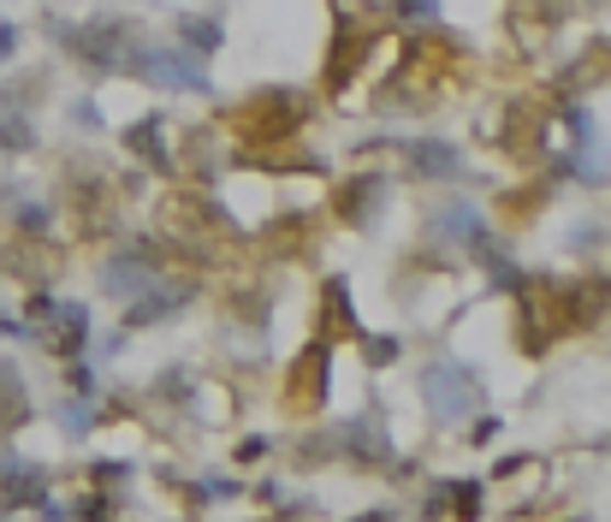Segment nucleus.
<instances>
[{"label": "nucleus", "instance_id": "obj_18", "mask_svg": "<svg viewBox=\"0 0 611 522\" xmlns=\"http://www.w3.org/2000/svg\"><path fill=\"white\" fill-rule=\"evenodd\" d=\"M303 243H315V214H303V208H285V214H273V220L261 226L256 250H261V256H297Z\"/></svg>", "mask_w": 611, "mask_h": 522}, {"label": "nucleus", "instance_id": "obj_11", "mask_svg": "<svg viewBox=\"0 0 611 522\" xmlns=\"http://www.w3.org/2000/svg\"><path fill=\"white\" fill-rule=\"evenodd\" d=\"M421 404H428V416L440 428L463 422V416L475 410V381L469 368H457V362H428L421 368Z\"/></svg>", "mask_w": 611, "mask_h": 522}, {"label": "nucleus", "instance_id": "obj_26", "mask_svg": "<svg viewBox=\"0 0 611 522\" xmlns=\"http://www.w3.org/2000/svg\"><path fill=\"white\" fill-rule=\"evenodd\" d=\"M570 303H576V332L593 327L611 309V280H570Z\"/></svg>", "mask_w": 611, "mask_h": 522}, {"label": "nucleus", "instance_id": "obj_17", "mask_svg": "<svg viewBox=\"0 0 611 522\" xmlns=\"http://www.w3.org/2000/svg\"><path fill=\"white\" fill-rule=\"evenodd\" d=\"M339 457L344 463H362V469H374V463L392 457V440L381 428V416H357V422L339 428Z\"/></svg>", "mask_w": 611, "mask_h": 522}, {"label": "nucleus", "instance_id": "obj_19", "mask_svg": "<svg viewBox=\"0 0 611 522\" xmlns=\"http://www.w3.org/2000/svg\"><path fill=\"white\" fill-rule=\"evenodd\" d=\"M31 386H24V368L12 356H0V440H12L24 422H31Z\"/></svg>", "mask_w": 611, "mask_h": 522}, {"label": "nucleus", "instance_id": "obj_36", "mask_svg": "<svg viewBox=\"0 0 611 522\" xmlns=\"http://www.w3.org/2000/svg\"><path fill=\"white\" fill-rule=\"evenodd\" d=\"M19 48H24V31H19L12 19H0V66L19 60Z\"/></svg>", "mask_w": 611, "mask_h": 522}, {"label": "nucleus", "instance_id": "obj_14", "mask_svg": "<svg viewBox=\"0 0 611 522\" xmlns=\"http://www.w3.org/2000/svg\"><path fill=\"white\" fill-rule=\"evenodd\" d=\"M315 339H327V344L362 339V315L351 303V280H344V273L321 280V292H315Z\"/></svg>", "mask_w": 611, "mask_h": 522}, {"label": "nucleus", "instance_id": "obj_15", "mask_svg": "<svg viewBox=\"0 0 611 522\" xmlns=\"http://www.w3.org/2000/svg\"><path fill=\"white\" fill-rule=\"evenodd\" d=\"M398 161L410 179H428V184H445L463 172V149L457 143H440V137H416V143H398Z\"/></svg>", "mask_w": 611, "mask_h": 522}, {"label": "nucleus", "instance_id": "obj_37", "mask_svg": "<svg viewBox=\"0 0 611 522\" xmlns=\"http://www.w3.org/2000/svg\"><path fill=\"white\" fill-rule=\"evenodd\" d=\"M71 125H83V130H101V113H95V101H78V107H71Z\"/></svg>", "mask_w": 611, "mask_h": 522}, {"label": "nucleus", "instance_id": "obj_29", "mask_svg": "<svg viewBox=\"0 0 611 522\" xmlns=\"http://www.w3.org/2000/svg\"><path fill=\"white\" fill-rule=\"evenodd\" d=\"M149 398L155 404H172V410H191L196 386H191V374H184V368H161V374H155V386H149Z\"/></svg>", "mask_w": 611, "mask_h": 522}, {"label": "nucleus", "instance_id": "obj_38", "mask_svg": "<svg viewBox=\"0 0 611 522\" xmlns=\"http://www.w3.org/2000/svg\"><path fill=\"white\" fill-rule=\"evenodd\" d=\"M493 433H499V422H493V416H482V422H475V433H469V440H475V445H487Z\"/></svg>", "mask_w": 611, "mask_h": 522}, {"label": "nucleus", "instance_id": "obj_7", "mask_svg": "<svg viewBox=\"0 0 611 522\" xmlns=\"http://www.w3.org/2000/svg\"><path fill=\"white\" fill-rule=\"evenodd\" d=\"M125 78L149 83L161 95H208L214 90L208 60H196L184 42H137V54L125 60Z\"/></svg>", "mask_w": 611, "mask_h": 522}, {"label": "nucleus", "instance_id": "obj_21", "mask_svg": "<svg viewBox=\"0 0 611 522\" xmlns=\"http://www.w3.org/2000/svg\"><path fill=\"white\" fill-rule=\"evenodd\" d=\"M600 78H611V42L581 48V60H570V66L558 71V95H581V90H593Z\"/></svg>", "mask_w": 611, "mask_h": 522}, {"label": "nucleus", "instance_id": "obj_3", "mask_svg": "<svg viewBox=\"0 0 611 522\" xmlns=\"http://www.w3.org/2000/svg\"><path fill=\"white\" fill-rule=\"evenodd\" d=\"M517 339L529 356H541L546 344H558L564 332H576V303H570V280H529L517 285Z\"/></svg>", "mask_w": 611, "mask_h": 522}, {"label": "nucleus", "instance_id": "obj_34", "mask_svg": "<svg viewBox=\"0 0 611 522\" xmlns=\"http://www.w3.org/2000/svg\"><path fill=\"white\" fill-rule=\"evenodd\" d=\"M392 12H398L404 24H433L440 19V0H386Z\"/></svg>", "mask_w": 611, "mask_h": 522}, {"label": "nucleus", "instance_id": "obj_23", "mask_svg": "<svg viewBox=\"0 0 611 522\" xmlns=\"http://www.w3.org/2000/svg\"><path fill=\"white\" fill-rule=\"evenodd\" d=\"M54 422H60L66 440H83V433H95L108 416H101V398H83V392H66L60 404H54Z\"/></svg>", "mask_w": 611, "mask_h": 522}, {"label": "nucleus", "instance_id": "obj_33", "mask_svg": "<svg viewBox=\"0 0 611 522\" xmlns=\"http://www.w3.org/2000/svg\"><path fill=\"white\" fill-rule=\"evenodd\" d=\"M54 309H60V297H54L48 285H31V292H24V327H31V332H36L42 321H48Z\"/></svg>", "mask_w": 611, "mask_h": 522}, {"label": "nucleus", "instance_id": "obj_12", "mask_svg": "<svg viewBox=\"0 0 611 522\" xmlns=\"http://www.w3.org/2000/svg\"><path fill=\"white\" fill-rule=\"evenodd\" d=\"M125 155L155 179H179V137H172V120L161 107L143 113L137 125H125Z\"/></svg>", "mask_w": 611, "mask_h": 522}, {"label": "nucleus", "instance_id": "obj_6", "mask_svg": "<svg viewBox=\"0 0 611 522\" xmlns=\"http://www.w3.org/2000/svg\"><path fill=\"white\" fill-rule=\"evenodd\" d=\"M167 268H179L167 250V238L161 231H143V238H120L108 256H101V297H113V303H131L143 292V285H155Z\"/></svg>", "mask_w": 611, "mask_h": 522}, {"label": "nucleus", "instance_id": "obj_5", "mask_svg": "<svg viewBox=\"0 0 611 522\" xmlns=\"http://www.w3.org/2000/svg\"><path fill=\"white\" fill-rule=\"evenodd\" d=\"M54 36L66 42V54L78 66L90 71H125V60L137 54V19H125V12H95V19L83 24H48Z\"/></svg>", "mask_w": 611, "mask_h": 522}, {"label": "nucleus", "instance_id": "obj_16", "mask_svg": "<svg viewBox=\"0 0 611 522\" xmlns=\"http://www.w3.org/2000/svg\"><path fill=\"white\" fill-rule=\"evenodd\" d=\"M48 469H42V463H19L12 457L7 469H0V511H36L42 499H48Z\"/></svg>", "mask_w": 611, "mask_h": 522}, {"label": "nucleus", "instance_id": "obj_30", "mask_svg": "<svg viewBox=\"0 0 611 522\" xmlns=\"http://www.w3.org/2000/svg\"><path fill=\"white\" fill-rule=\"evenodd\" d=\"M83 475H90V487H101V492H125V487H131V475H137V469H131L125 457H95Z\"/></svg>", "mask_w": 611, "mask_h": 522}, {"label": "nucleus", "instance_id": "obj_35", "mask_svg": "<svg viewBox=\"0 0 611 522\" xmlns=\"http://www.w3.org/2000/svg\"><path fill=\"white\" fill-rule=\"evenodd\" d=\"M238 463H261V457H273V433H244L238 440V452H231Z\"/></svg>", "mask_w": 611, "mask_h": 522}, {"label": "nucleus", "instance_id": "obj_2", "mask_svg": "<svg viewBox=\"0 0 611 522\" xmlns=\"http://www.w3.org/2000/svg\"><path fill=\"white\" fill-rule=\"evenodd\" d=\"M309 120H315L309 90H256L250 101H238V113H231L238 149H285Z\"/></svg>", "mask_w": 611, "mask_h": 522}, {"label": "nucleus", "instance_id": "obj_1", "mask_svg": "<svg viewBox=\"0 0 611 522\" xmlns=\"http://www.w3.org/2000/svg\"><path fill=\"white\" fill-rule=\"evenodd\" d=\"M161 238L179 268H214L220 261L226 243H238V231H231L226 208L214 202L208 191H196V184H179V191H167L161 202Z\"/></svg>", "mask_w": 611, "mask_h": 522}, {"label": "nucleus", "instance_id": "obj_13", "mask_svg": "<svg viewBox=\"0 0 611 522\" xmlns=\"http://www.w3.org/2000/svg\"><path fill=\"white\" fill-rule=\"evenodd\" d=\"M90 339H95V332H90V303H71V297H60V309L36 327V344H42V351H54L60 362L90 356Z\"/></svg>", "mask_w": 611, "mask_h": 522}, {"label": "nucleus", "instance_id": "obj_20", "mask_svg": "<svg viewBox=\"0 0 611 522\" xmlns=\"http://www.w3.org/2000/svg\"><path fill=\"white\" fill-rule=\"evenodd\" d=\"M541 125H546V113L534 107V101H505L499 149L505 155H534V149H541Z\"/></svg>", "mask_w": 611, "mask_h": 522}, {"label": "nucleus", "instance_id": "obj_31", "mask_svg": "<svg viewBox=\"0 0 611 522\" xmlns=\"http://www.w3.org/2000/svg\"><path fill=\"white\" fill-rule=\"evenodd\" d=\"M120 511H125V499H113V492H101V487H90V492L71 499V517H90V522H108V517H120Z\"/></svg>", "mask_w": 611, "mask_h": 522}, {"label": "nucleus", "instance_id": "obj_27", "mask_svg": "<svg viewBox=\"0 0 611 522\" xmlns=\"http://www.w3.org/2000/svg\"><path fill=\"white\" fill-rule=\"evenodd\" d=\"M31 149H42L31 113H0V155H7V161H19V155H31Z\"/></svg>", "mask_w": 611, "mask_h": 522}, {"label": "nucleus", "instance_id": "obj_9", "mask_svg": "<svg viewBox=\"0 0 611 522\" xmlns=\"http://www.w3.org/2000/svg\"><path fill=\"white\" fill-rule=\"evenodd\" d=\"M332 381V344L327 339H309L285 368V410L291 416H321L327 410V386Z\"/></svg>", "mask_w": 611, "mask_h": 522}, {"label": "nucleus", "instance_id": "obj_32", "mask_svg": "<svg viewBox=\"0 0 611 522\" xmlns=\"http://www.w3.org/2000/svg\"><path fill=\"white\" fill-rule=\"evenodd\" d=\"M357 344H362V362H369V368H392V362H398V351H404L392 332H362Z\"/></svg>", "mask_w": 611, "mask_h": 522}, {"label": "nucleus", "instance_id": "obj_24", "mask_svg": "<svg viewBox=\"0 0 611 522\" xmlns=\"http://www.w3.org/2000/svg\"><path fill=\"white\" fill-rule=\"evenodd\" d=\"M54 220H60V208L42 196H12V231L19 238H54Z\"/></svg>", "mask_w": 611, "mask_h": 522}, {"label": "nucleus", "instance_id": "obj_22", "mask_svg": "<svg viewBox=\"0 0 611 522\" xmlns=\"http://www.w3.org/2000/svg\"><path fill=\"white\" fill-rule=\"evenodd\" d=\"M172 42H184L196 60H214L220 42H226V24L220 19H202V12H179V19H172Z\"/></svg>", "mask_w": 611, "mask_h": 522}, {"label": "nucleus", "instance_id": "obj_10", "mask_svg": "<svg viewBox=\"0 0 611 522\" xmlns=\"http://www.w3.org/2000/svg\"><path fill=\"white\" fill-rule=\"evenodd\" d=\"M386 172H351V179H339L332 184V196H327V208H332V220L339 226H351V231H369L374 220L386 214Z\"/></svg>", "mask_w": 611, "mask_h": 522}, {"label": "nucleus", "instance_id": "obj_8", "mask_svg": "<svg viewBox=\"0 0 611 522\" xmlns=\"http://www.w3.org/2000/svg\"><path fill=\"white\" fill-rule=\"evenodd\" d=\"M196 292H202V285H196V268H191V273H172V268H167L155 285H143V292L131 297V303H120V327H125V332H149V327H161V321H172V315L191 309Z\"/></svg>", "mask_w": 611, "mask_h": 522}, {"label": "nucleus", "instance_id": "obj_28", "mask_svg": "<svg viewBox=\"0 0 611 522\" xmlns=\"http://www.w3.org/2000/svg\"><path fill=\"white\" fill-rule=\"evenodd\" d=\"M48 90V78H31V71H19V78H7L0 83V113H36V95Z\"/></svg>", "mask_w": 611, "mask_h": 522}, {"label": "nucleus", "instance_id": "obj_4", "mask_svg": "<svg viewBox=\"0 0 611 522\" xmlns=\"http://www.w3.org/2000/svg\"><path fill=\"white\" fill-rule=\"evenodd\" d=\"M374 36H381V7H374V0H332V48H327L332 60H327V78H321L327 95H344L357 83Z\"/></svg>", "mask_w": 611, "mask_h": 522}, {"label": "nucleus", "instance_id": "obj_25", "mask_svg": "<svg viewBox=\"0 0 611 522\" xmlns=\"http://www.w3.org/2000/svg\"><path fill=\"white\" fill-rule=\"evenodd\" d=\"M428 517H445V511H463V517H482V481H445L433 487V499L421 504Z\"/></svg>", "mask_w": 611, "mask_h": 522}]
</instances>
